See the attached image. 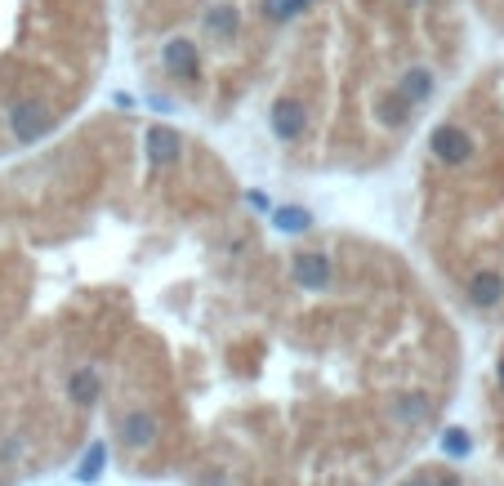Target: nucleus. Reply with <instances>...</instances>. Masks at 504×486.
<instances>
[{
    "label": "nucleus",
    "instance_id": "obj_1",
    "mask_svg": "<svg viewBox=\"0 0 504 486\" xmlns=\"http://www.w3.org/2000/svg\"><path fill=\"white\" fill-rule=\"evenodd\" d=\"M433 165L460 174V183H433L424 219V245L438 268L460 286L478 313L504 308V85L500 108L482 112L478 125L455 108L429 134Z\"/></svg>",
    "mask_w": 504,
    "mask_h": 486
},
{
    "label": "nucleus",
    "instance_id": "obj_2",
    "mask_svg": "<svg viewBox=\"0 0 504 486\" xmlns=\"http://www.w3.org/2000/svg\"><path fill=\"white\" fill-rule=\"evenodd\" d=\"M496 388H491V402H487V415H491V446H496V460L504 464V349L496 353Z\"/></svg>",
    "mask_w": 504,
    "mask_h": 486
},
{
    "label": "nucleus",
    "instance_id": "obj_3",
    "mask_svg": "<svg viewBox=\"0 0 504 486\" xmlns=\"http://www.w3.org/2000/svg\"><path fill=\"white\" fill-rule=\"evenodd\" d=\"M397 486H473L464 473H455V469H415L411 478H402Z\"/></svg>",
    "mask_w": 504,
    "mask_h": 486
}]
</instances>
